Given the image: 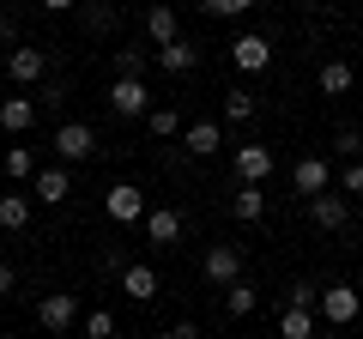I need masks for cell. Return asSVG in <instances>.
<instances>
[{
  "instance_id": "cell-1",
  "label": "cell",
  "mask_w": 363,
  "mask_h": 339,
  "mask_svg": "<svg viewBox=\"0 0 363 339\" xmlns=\"http://www.w3.org/2000/svg\"><path fill=\"white\" fill-rule=\"evenodd\" d=\"M79 315H85V303H79L73 291H49V297H37V327H43V333H73Z\"/></svg>"
},
{
  "instance_id": "cell-2",
  "label": "cell",
  "mask_w": 363,
  "mask_h": 339,
  "mask_svg": "<svg viewBox=\"0 0 363 339\" xmlns=\"http://www.w3.org/2000/svg\"><path fill=\"white\" fill-rule=\"evenodd\" d=\"M55 157L61 164H91L97 157V128L91 121H61L55 128Z\"/></svg>"
},
{
  "instance_id": "cell-3",
  "label": "cell",
  "mask_w": 363,
  "mask_h": 339,
  "mask_svg": "<svg viewBox=\"0 0 363 339\" xmlns=\"http://www.w3.org/2000/svg\"><path fill=\"white\" fill-rule=\"evenodd\" d=\"M357 309H363L357 285H327L321 297H315V315H321L327 327H351V321H357Z\"/></svg>"
},
{
  "instance_id": "cell-4",
  "label": "cell",
  "mask_w": 363,
  "mask_h": 339,
  "mask_svg": "<svg viewBox=\"0 0 363 339\" xmlns=\"http://www.w3.org/2000/svg\"><path fill=\"white\" fill-rule=\"evenodd\" d=\"M43 73H49V55L37 49V43H13V49H6V79H13V85H43Z\"/></svg>"
},
{
  "instance_id": "cell-5",
  "label": "cell",
  "mask_w": 363,
  "mask_h": 339,
  "mask_svg": "<svg viewBox=\"0 0 363 339\" xmlns=\"http://www.w3.org/2000/svg\"><path fill=\"white\" fill-rule=\"evenodd\" d=\"M109 109H116L121 121L145 116V109H152V91H145V79H140V73H116V85H109Z\"/></svg>"
},
{
  "instance_id": "cell-6",
  "label": "cell",
  "mask_w": 363,
  "mask_h": 339,
  "mask_svg": "<svg viewBox=\"0 0 363 339\" xmlns=\"http://www.w3.org/2000/svg\"><path fill=\"white\" fill-rule=\"evenodd\" d=\"M230 170H236V182H267L272 170H279V157H272V145L248 140V145H236V152H230Z\"/></svg>"
},
{
  "instance_id": "cell-7",
  "label": "cell",
  "mask_w": 363,
  "mask_h": 339,
  "mask_svg": "<svg viewBox=\"0 0 363 339\" xmlns=\"http://www.w3.org/2000/svg\"><path fill=\"white\" fill-rule=\"evenodd\" d=\"M145 236H152V248H176L182 230H188V218H182V206H145Z\"/></svg>"
},
{
  "instance_id": "cell-8",
  "label": "cell",
  "mask_w": 363,
  "mask_h": 339,
  "mask_svg": "<svg viewBox=\"0 0 363 339\" xmlns=\"http://www.w3.org/2000/svg\"><path fill=\"white\" fill-rule=\"evenodd\" d=\"M200 273H206L212 285L224 291L230 279H242V248H236V243H212L206 255H200Z\"/></svg>"
},
{
  "instance_id": "cell-9",
  "label": "cell",
  "mask_w": 363,
  "mask_h": 339,
  "mask_svg": "<svg viewBox=\"0 0 363 339\" xmlns=\"http://www.w3.org/2000/svg\"><path fill=\"white\" fill-rule=\"evenodd\" d=\"M230 67H236V73H267V67H272V43L260 37V30L236 37L230 43Z\"/></svg>"
},
{
  "instance_id": "cell-10",
  "label": "cell",
  "mask_w": 363,
  "mask_h": 339,
  "mask_svg": "<svg viewBox=\"0 0 363 339\" xmlns=\"http://www.w3.org/2000/svg\"><path fill=\"white\" fill-rule=\"evenodd\" d=\"M37 109H43V104L18 85L13 97H0V128H6V133H30V128H37Z\"/></svg>"
},
{
  "instance_id": "cell-11",
  "label": "cell",
  "mask_w": 363,
  "mask_h": 339,
  "mask_svg": "<svg viewBox=\"0 0 363 339\" xmlns=\"http://www.w3.org/2000/svg\"><path fill=\"white\" fill-rule=\"evenodd\" d=\"M30 182H37V194H30L37 206H61V200L73 194V170H67V164H43Z\"/></svg>"
},
{
  "instance_id": "cell-12",
  "label": "cell",
  "mask_w": 363,
  "mask_h": 339,
  "mask_svg": "<svg viewBox=\"0 0 363 339\" xmlns=\"http://www.w3.org/2000/svg\"><path fill=\"white\" fill-rule=\"evenodd\" d=\"M309 218H315V230H345L351 224V200H339L333 188H321V194H309Z\"/></svg>"
},
{
  "instance_id": "cell-13",
  "label": "cell",
  "mask_w": 363,
  "mask_h": 339,
  "mask_svg": "<svg viewBox=\"0 0 363 339\" xmlns=\"http://www.w3.org/2000/svg\"><path fill=\"white\" fill-rule=\"evenodd\" d=\"M104 212H109L116 224H140V218H145V194H140L133 182H116V188L104 194Z\"/></svg>"
},
{
  "instance_id": "cell-14",
  "label": "cell",
  "mask_w": 363,
  "mask_h": 339,
  "mask_svg": "<svg viewBox=\"0 0 363 339\" xmlns=\"http://www.w3.org/2000/svg\"><path fill=\"white\" fill-rule=\"evenodd\" d=\"M182 152H188V157H218L224 152V121H188Z\"/></svg>"
},
{
  "instance_id": "cell-15",
  "label": "cell",
  "mask_w": 363,
  "mask_h": 339,
  "mask_svg": "<svg viewBox=\"0 0 363 339\" xmlns=\"http://www.w3.org/2000/svg\"><path fill=\"white\" fill-rule=\"evenodd\" d=\"M152 61L157 67H164V73H194V61H200V49H194V43H188V37H169V43H157V49H152Z\"/></svg>"
},
{
  "instance_id": "cell-16",
  "label": "cell",
  "mask_w": 363,
  "mask_h": 339,
  "mask_svg": "<svg viewBox=\"0 0 363 339\" xmlns=\"http://www.w3.org/2000/svg\"><path fill=\"white\" fill-rule=\"evenodd\" d=\"M121 297H133V303H152V297H157V267L128 261V267H121Z\"/></svg>"
},
{
  "instance_id": "cell-17",
  "label": "cell",
  "mask_w": 363,
  "mask_h": 339,
  "mask_svg": "<svg viewBox=\"0 0 363 339\" xmlns=\"http://www.w3.org/2000/svg\"><path fill=\"white\" fill-rule=\"evenodd\" d=\"M333 182V170H327V157H297V170H291V188H297L303 200L321 194V188Z\"/></svg>"
},
{
  "instance_id": "cell-18",
  "label": "cell",
  "mask_w": 363,
  "mask_h": 339,
  "mask_svg": "<svg viewBox=\"0 0 363 339\" xmlns=\"http://www.w3.org/2000/svg\"><path fill=\"white\" fill-rule=\"evenodd\" d=\"M315 85H321V97H351V85H357V67H351V61H321Z\"/></svg>"
},
{
  "instance_id": "cell-19",
  "label": "cell",
  "mask_w": 363,
  "mask_h": 339,
  "mask_svg": "<svg viewBox=\"0 0 363 339\" xmlns=\"http://www.w3.org/2000/svg\"><path fill=\"white\" fill-rule=\"evenodd\" d=\"M230 218L236 224H255V218H267V194H260V182H242L230 194Z\"/></svg>"
},
{
  "instance_id": "cell-20",
  "label": "cell",
  "mask_w": 363,
  "mask_h": 339,
  "mask_svg": "<svg viewBox=\"0 0 363 339\" xmlns=\"http://www.w3.org/2000/svg\"><path fill=\"white\" fill-rule=\"evenodd\" d=\"M255 309H260V291L248 285V279H230V285H224V315L242 321V315H255Z\"/></svg>"
},
{
  "instance_id": "cell-21",
  "label": "cell",
  "mask_w": 363,
  "mask_h": 339,
  "mask_svg": "<svg viewBox=\"0 0 363 339\" xmlns=\"http://www.w3.org/2000/svg\"><path fill=\"white\" fill-rule=\"evenodd\" d=\"M145 37H152V49L169 43V37H182V13L176 6H152V13H145Z\"/></svg>"
},
{
  "instance_id": "cell-22",
  "label": "cell",
  "mask_w": 363,
  "mask_h": 339,
  "mask_svg": "<svg viewBox=\"0 0 363 339\" xmlns=\"http://www.w3.org/2000/svg\"><path fill=\"white\" fill-rule=\"evenodd\" d=\"M279 333H285V339H309V333H315V309L285 303V309H279Z\"/></svg>"
},
{
  "instance_id": "cell-23",
  "label": "cell",
  "mask_w": 363,
  "mask_h": 339,
  "mask_svg": "<svg viewBox=\"0 0 363 339\" xmlns=\"http://www.w3.org/2000/svg\"><path fill=\"white\" fill-rule=\"evenodd\" d=\"M0 170H6L13 182H30V176H37V152H30V145H6V152H0Z\"/></svg>"
},
{
  "instance_id": "cell-24",
  "label": "cell",
  "mask_w": 363,
  "mask_h": 339,
  "mask_svg": "<svg viewBox=\"0 0 363 339\" xmlns=\"http://www.w3.org/2000/svg\"><path fill=\"white\" fill-rule=\"evenodd\" d=\"M30 224V194H0V230H25Z\"/></svg>"
},
{
  "instance_id": "cell-25",
  "label": "cell",
  "mask_w": 363,
  "mask_h": 339,
  "mask_svg": "<svg viewBox=\"0 0 363 339\" xmlns=\"http://www.w3.org/2000/svg\"><path fill=\"white\" fill-rule=\"evenodd\" d=\"M255 91H242V85H230V91H224V121H230V128H242V121H255Z\"/></svg>"
},
{
  "instance_id": "cell-26",
  "label": "cell",
  "mask_w": 363,
  "mask_h": 339,
  "mask_svg": "<svg viewBox=\"0 0 363 339\" xmlns=\"http://www.w3.org/2000/svg\"><path fill=\"white\" fill-rule=\"evenodd\" d=\"M145 128H152L157 140H169V133H182V109H169V104H152V109H145Z\"/></svg>"
},
{
  "instance_id": "cell-27",
  "label": "cell",
  "mask_w": 363,
  "mask_h": 339,
  "mask_svg": "<svg viewBox=\"0 0 363 339\" xmlns=\"http://www.w3.org/2000/svg\"><path fill=\"white\" fill-rule=\"evenodd\" d=\"M79 321H85V339H116V315L109 309H85Z\"/></svg>"
},
{
  "instance_id": "cell-28",
  "label": "cell",
  "mask_w": 363,
  "mask_h": 339,
  "mask_svg": "<svg viewBox=\"0 0 363 339\" xmlns=\"http://www.w3.org/2000/svg\"><path fill=\"white\" fill-rule=\"evenodd\" d=\"M248 6H255V0H200V13H206V18H242Z\"/></svg>"
},
{
  "instance_id": "cell-29",
  "label": "cell",
  "mask_w": 363,
  "mask_h": 339,
  "mask_svg": "<svg viewBox=\"0 0 363 339\" xmlns=\"http://www.w3.org/2000/svg\"><path fill=\"white\" fill-rule=\"evenodd\" d=\"M145 67H152V55H145V49H133V43L116 55V73H140V79H145Z\"/></svg>"
},
{
  "instance_id": "cell-30",
  "label": "cell",
  "mask_w": 363,
  "mask_h": 339,
  "mask_svg": "<svg viewBox=\"0 0 363 339\" xmlns=\"http://www.w3.org/2000/svg\"><path fill=\"white\" fill-rule=\"evenodd\" d=\"M333 152H339V157H357V152H363V128H339V133H333Z\"/></svg>"
},
{
  "instance_id": "cell-31",
  "label": "cell",
  "mask_w": 363,
  "mask_h": 339,
  "mask_svg": "<svg viewBox=\"0 0 363 339\" xmlns=\"http://www.w3.org/2000/svg\"><path fill=\"white\" fill-rule=\"evenodd\" d=\"M315 297H321V285H315V279H297V285L285 291V303H303V309H315Z\"/></svg>"
},
{
  "instance_id": "cell-32",
  "label": "cell",
  "mask_w": 363,
  "mask_h": 339,
  "mask_svg": "<svg viewBox=\"0 0 363 339\" xmlns=\"http://www.w3.org/2000/svg\"><path fill=\"white\" fill-rule=\"evenodd\" d=\"M339 188L363 200V157H351V164H345V176H339Z\"/></svg>"
},
{
  "instance_id": "cell-33",
  "label": "cell",
  "mask_w": 363,
  "mask_h": 339,
  "mask_svg": "<svg viewBox=\"0 0 363 339\" xmlns=\"http://www.w3.org/2000/svg\"><path fill=\"white\" fill-rule=\"evenodd\" d=\"M85 25H91V30H116V6H91Z\"/></svg>"
},
{
  "instance_id": "cell-34",
  "label": "cell",
  "mask_w": 363,
  "mask_h": 339,
  "mask_svg": "<svg viewBox=\"0 0 363 339\" xmlns=\"http://www.w3.org/2000/svg\"><path fill=\"white\" fill-rule=\"evenodd\" d=\"M13 285H18V267H13V261H0V297H13Z\"/></svg>"
},
{
  "instance_id": "cell-35",
  "label": "cell",
  "mask_w": 363,
  "mask_h": 339,
  "mask_svg": "<svg viewBox=\"0 0 363 339\" xmlns=\"http://www.w3.org/2000/svg\"><path fill=\"white\" fill-rule=\"evenodd\" d=\"M0 43H6V49L18 43V18H0Z\"/></svg>"
},
{
  "instance_id": "cell-36",
  "label": "cell",
  "mask_w": 363,
  "mask_h": 339,
  "mask_svg": "<svg viewBox=\"0 0 363 339\" xmlns=\"http://www.w3.org/2000/svg\"><path fill=\"white\" fill-rule=\"evenodd\" d=\"M79 0H43V13H73Z\"/></svg>"
},
{
  "instance_id": "cell-37",
  "label": "cell",
  "mask_w": 363,
  "mask_h": 339,
  "mask_svg": "<svg viewBox=\"0 0 363 339\" xmlns=\"http://www.w3.org/2000/svg\"><path fill=\"white\" fill-rule=\"evenodd\" d=\"M297 6H321V0H297Z\"/></svg>"
},
{
  "instance_id": "cell-38",
  "label": "cell",
  "mask_w": 363,
  "mask_h": 339,
  "mask_svg": "<svg viewBox=\"0 0 363 339\" xmlns=\"http://www.w3.org/2000/svg\"><path fill=\"white\" fill-rule=\"evenodd\" d=\"M357 61H363V49H357Z\"/></svg>"
}]
</instances>
